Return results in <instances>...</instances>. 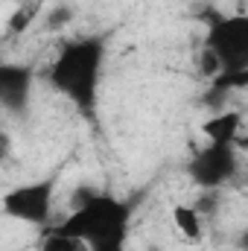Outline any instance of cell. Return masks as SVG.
I'll list each match as a JSON object with an SVG mask.
<instances>
[{"mask_svg":"<svg viewBox=\"0 0 248 251\" xmlns=\"http://www.w3.org/2000/svg\"><path fill=\"white\" fill-rule=\"evenodd\" d=\"M143 251H167V249H164L161 243H146V246H143Z\"/></svg>","mask_w":248,"mask_h":251,"instance_id":"obj_15","label":"cell"},{"mask_svg":"<svg viewBox=\"0 0 248 251\" xmlns=\"http://www.w3.org/2000/svg\"><path fill=\"white\" fill-rule=\"evenodd\" d=\"M38 15H41V6L38 3H21L15 12H12V18H9V24H6V32L9 35H21V32H26L35 21H38Z\"/></svg>","mask_w":248,"mask_h":251,"instance_id":"obj_10","label":"cell"},{"mask_svg":"<svg viewBox=\"0 0 248 251\" xmlns=\"http://www.w3.org/2000/svg\"><path fill=\"white\" fill-rule=\"evenodd\" d=\"M173 225L190 243H198L204 237V219L198 216V210L193 204H175L173 207Z\"/></svg>","mask_w":248,"mask_h":251,"instance_id":"obj_8","label":"cell"},{"mask_svg":"<svg viewBox=\"0 0 248 251\" xmlns=\"http://www.w3.org/2000/svg\"><path fill=\"white\" fill-rule=\"evenodd\" d=\"M196 70H198V76L201 79H207V82H213L219 73H222V62L216 59V53L210 50V47H201L198 53H196Z\"/></svg>","mask_w":248,"mask_h":251,"instance_id":"obj_12","label":"cell"},{"mask_svg":"<svg viewBox=\"0 0 248 251\" xmlns=\"http://www.w3.org/2000/svg\"><path fill=\"white\" fill-rule=\"evenodd\" d=\"M193 207L198 210V216H201V219L213 216V213H216V207H219V190H201V193H198V199L193 201Z\"/></svg>","mask_w":248,"mask_h":251,"instance_id":"obj_13","label":"cell"},{"mask_svg":"<svg viewBox=\"0 0 248 251\" xmlns=\"http://www.w3.org/2000/svg\"><path fill=\"white\" fill-rule=\"evenodd\" d=\"M102 67H105V41L97 35H85V38L67 41L59 50V56L50 64L47 79L64 100L88 111L97 102Z\"/></svg>","mask_w":248,"mask_h":251,"instance_id":"obj_1","label":"cell"},{"mask_svg":"<svg viewBox=\"0 0 248 251\" xmlns=\"http://www.w3.org/2000/svg\"><path fill=\"white\" fill-rule=\"evenodd\" d=\"M41 251H88V246H85L82 240L64 234V231H59V228L53 225V228L44 234V240H41Z\"/></svg>","mask_w":248,"mask_h":251,"instance_id":"obj_11","label":"cell"},{"mask_svg":"<svg viewBox=\"0 0 248 251\" xmlns=\"http://www.w3.org/2000/svg\"><path fill=\"white\" fill-rule=\"evenodd\" d=\"M32 94V70L24 64L0 62V108L24 111Z\"/></svg>","mask_w":248,"mask_h":251,"instance_id":"obj_6","label":"cell"},{"mask_svg":"<svg viewBox=\"0 0 248 251\" xmlns=\"http://www.w3.org/2000/svg\"><path fill=\"white\" fill-rule=\"evenodd\" d=\"M243 123H246L243 111H237V108H222V111L210 114V117L201 123V134H204L207 143H234V146H240V134H243V128H246Z\"/></svg>","mask_w":248,"mask_h":251,"instance_id":"obj_7","label":"cell"},{"mask_svg":"<svg viewBox=\"0 0 248 251\" xmlns=\"http://www.w3.org/2000/svg\"><path fill=\"white\" fill-rule=\"evenodd\" d=\"M0 207L9 219L26 222V225L50 222L53 207H56V178H41V181L12 187L0 199Z\"/></svg>","mask_w":248,"mask_h":251,"instance_id":"obj_3","label":"cell"},{"mask_svg":"<svg viewBox=\"0 0 248 251\" xmlns=\"http://www.w3.org/2000/svg\"><path fill=\"white\" fill-rule=\"evenodd\" d=\"M12 155V140H9V134L0 128V161H6Z\"/></svg>","mask_w":248,"mask_h":251,"instance_id":"obj_14","label":"cell"},{"mask_svg":"<svg viewBox=\"0 0 248 251\" xmlns=\"http://www.w3.org/2000/svg\"><path fill=\"white\" fill-rule=\"evenodd\" d=\"M240 146L234 143H204L190 161V176L201 190H222L240 176Z\"/></svg>","mask_w":248,"mask_h":251,"instance_id":"obj_4","label":"cell"},{"mask_svg":"<svg viewBox=\"0 0 248 251\" xmlns=\"http://www.w3.org/2000/svg\"><path fill=\"white\" fill-rule=\"evenodd\" d=\"M204 47H210L216 53V59L222 62V73L248 70V18L243 12L219 15L210 24Z\"/></svg>","mask_w":248,"mask_h":251,"instance_id":"obj_5","label":"cell"},{"mask_svg":"<svg viewBox=\"0 0 248 251\" xmlns=\"http://www.w3.org/2000/svg\"><path fill=\"white\" fill-rule=\"evenodd\" d=\"M128 219L131 210L123 199L99 190L85 204L73 207L56 228L82 240L88 251H123L128 237Z\"/></svg>","mask_w":248,"mask_h":251,"instance_id":"obj_2","label":"cell"},{"mask_svg":"<svg viewBox=\"0 0 248 251\" xmlns=\"http://www.w3.org/2000/svg\"><path fill=\"white\" fill-rule=\"evenodd\" d=\"M76 21V6L70 0H59L41 12V29L44 32H67Z\"/></svg>","mask_w":248,"mask_h":251,"instance_id":"obj_9","label":"cell"}]
</instances>
